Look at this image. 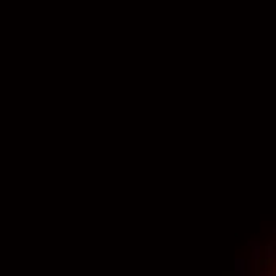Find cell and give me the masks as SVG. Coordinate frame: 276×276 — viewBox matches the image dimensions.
I'll return each mask as SVG.
<instances>
[{"instance_id":"6da1fadb","label":"cell","mask_w":276,"mask_h":276,"mask_svg":"<svg viewBox=\"0 0 276 276\" xmlns=\"http://www.w3.org/2000/svg\"><path fill=\"white\" fill-rule=\"evenodd\" d=\"M273 232H274V233H276V229H273Z\"/></svg>"}]
</instances>
